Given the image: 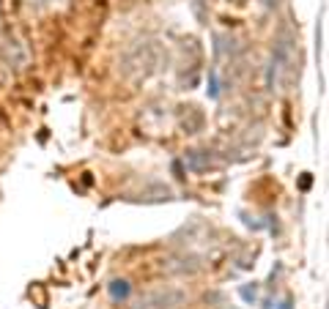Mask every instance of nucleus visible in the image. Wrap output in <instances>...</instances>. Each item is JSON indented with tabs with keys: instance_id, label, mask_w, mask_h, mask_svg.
<instances>
[{
	"instance_id": "nucleus-1",
	"label": "nucleus",
	"mask_w": 329,
	"mask_h": 309,
	"mask_svg": "<svg viewBox=\"0 0 329 309\" xmlns=\"http://www.w3.org/2000/svg\"><path fill=\"white\" fill-rule=\"evenodd\" d=\"M129 293V288H126V282H115V288H112V295H115V298H124V295Z\"/></svg>"
}]
</instances>
